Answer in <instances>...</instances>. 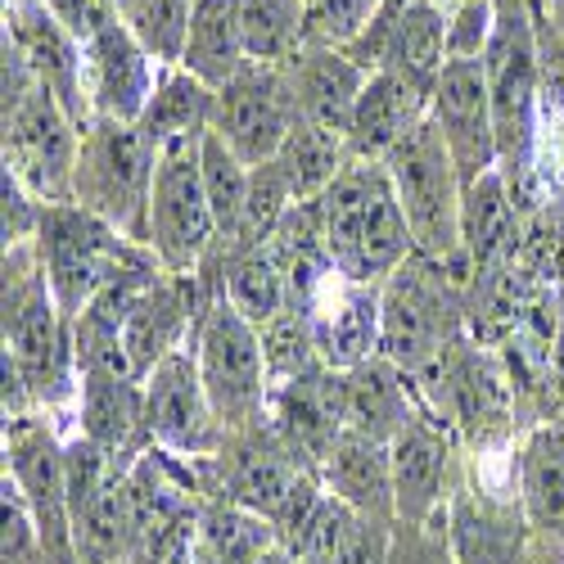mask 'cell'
Masks as SVG:
<instances>
[{
  "mask_svg": "<svg viewBox=\"0 0 564 564\" xmlns=\"http://www.w3.org/2000/svg\"><path fill=\"white\" fill-rule=\"evenodd\" d=\"M447 538L456 564H533L542 551L520 488L497 492L475 469H465L447 501Z\"/></svg>",
  "mask_w": 564,
  "mask_h": 564,
  "instance_id": "obj_13",
  "label": "cell"
},
{
  "mask_svg": "<svg viewBox=\"0 0 564 564\" xmlns=\"http://www.w3.org/2000/svg\"><path fill=\"white\" fill-rule=\"evenodd\" d=\"M299 122H303V109L285 64H249L240 77L217 90L213 131L249 167L271 163L285 150V140L294 135Z\"/></svg>",
  "mask_w": 564,
  "mask_h": 564,
  "instance_id": "obj_12",
  "label": "cell"
},
{
  "mask_svg": "<svg viewBox=\"0 0 564 564\" xmlns=\"http://www.w3.org/2000/svg\"><path fill=\"white\" fill-rule=\"evenodd\" d=\"M249 176H253V167L235 154L217 131H208L204 135V191H208V204L217 217V249H226L235 226H240V213L249 199Z\"/></svg>",
  "mask_w": 564,
  "mask_h": 564,
  "instance_id": "obj_35",
  "label": "cell"
},
{
  "mask_svg": "<svg viewBox=\"0 0 564 564\" xmlns=\"http://www.w3.org/2000/svg\"><path fill=\"white\" fill-rule=\"evenodd\" d=\"M45 204L28 191V185L6 167L0 176V226H6V249L14 245H32L36 240V226H41Z\"/></svg>",
  "mask_w": 564,
  "mask_h": 564,
  "instance_id": "obj_39",
  "label": "cell"
},
{
  "mask_svg": "<svg viewBox=\"0 0 564 564\" xmlns=\"http://www.w3.org/2000/svg\"><path fill=\"white\" fill-rule=\"evenodd\" d=\"M321 230L330 271L352 285H384L415 253L393 176L375 159H352L321 195Z\"/></svg>",
  "mask_w": 564,
  "mask_h": 564,
  "instance_id": "obj_1",
  "label": "cell"
},
{
  "mask_svg": "<svg viewBox=\"0 0 564 564\" xmlns=\"http://www.w3.org/2000/svg\"><path fill=\"white\" fill-rule=\"evenodd\" d=\"M380 290L384 285H352L339 275V294L330 303H307L321 361L330 370H352L380 352Z\"/></svg>",
  "mask_w": 564,
  "mask_h": 564,
  "instance_id": "obj_25",
  "label": "cell"
},
{
  "mask_svg": "<svg viewBox=\"0 0 564 564\" xmlns=\"http://www.w3.org/2000/svg\"><path fill=\"white\" fill-rule=\"evenodd\" d=\"M45 10H51L73 32V41H82V45H90L105 28L122 23L118 0H45Z\"/></svg>",
  "mask_w": 564,
  "mask_h": 564,
  "instance_id": "obj_42",
  "label": "cell"
},
{
  "mask_svg": "<svg viewBox=\"0 0 564 564\" xmlns=\"http://www.w3.org/2000/svg\"><path fill=\"white\" fill-rule=\"evenodd\" d=\"M538 51H542V82L564 109V36L551 28V41H538Z\"/></svg>",
  "mask_w": 564,
  "mask_h": 564,
  "instance_id": "obj_43",
  "label": "cell"
},
{
  "mask_svg": "<svg viewBox=\"0 0 564 564\" xmlns=\"http://www.w3.org/2000/svg\"><path fill=\"white\" fill-rule=\"evenodd\" d=\"M430 6H452V0H430ZM460 6H465V0H460Z\"/></svg>",
  "mask_w": 564,
  "mask_h": 564,
  "instance_id": "obj_47",
  "label": "cell"
},
{
  "mask_svg": "<svg viewBox=\"0 0 564 564\" xmlns=\"http://www.w3.org/2000/svg\"><path fill=\"white\" fill-rule=\"evenodd\" d=\"M492 36V0H465L447 28V59H484Z\"/></svg>",
  "mask_w": 564,
  "mask_h": 564,
  "instance_id": "obj_41",
  "label": "cell"
},
{
  "mask_svg": "<svg viewBox=\"0 0 564 564\" xmlns=\"http://www.w3.org/2000/svg\"><path fill=\"white\" fill-rule=\"evenodd\" d=\"M389 564H456L452 538H447V506L430 524H393V546Z\"/></svg>",
  "mask_w": 564,
  "mask_h": 564,
  "instance_id": "obj_38",
  "label": "cell"
},
{
  "mask_svg": "<svg viewBox=\"0 0 564 564\" xmlns=\"http://www.w3.org/2000/svg\"><path fill=\"white\" fill-rule=\"evenodd\" d=\"M0 564H51L32 510L10 479H0Z\"/></svg>",
  "mask_w": 564,
  "mask_h": 564,
  "instance_id": "obj_36",
  "label": "cell"
},
{
  "mask_svg": "<svg viewBox=\"0 0 564 564\" xmlns=\"http://www.w3.org/2000/svg\"><path fill=\"white\" fill-rule=\"evenodd\" d=\"M122 23L145 45L159 68H181L185 36H191L195 0H118Z\"/></svg>",
  "mask_w": 564,
  "mask_h": 564,
  "instance_id": "obj_34",
  "label": "cell"
},
{
  "mask_svg": "<svg viewBox=\"0 0 564 564\" xmlns=\"http://www.w3.org/2000/svg\"><path fill=\"white\" fill-rule=\"evenodd\" d=\"M213 109H217V90H208L199 77H191L185 68H163L159 90L135 127L145 131V140L154 150L172 145L181 135H204L213 131Z\"/></svg>",
  "mask_w": 564,
  "mask_h": 564,
  "instance_id": "obj_30",
  "label": "cell"
},
{
  "mask_svg": "<svg viewBox=\"0 0 564 564\" xmlns=\"http://www.w3.org/2000/svg\"><path fill=\"white\" fill-rule=\"evenodd\" d=\"M271 551H275V529L262 514L230 506L221 497L204 501L191 542V564H262Z\"/></svg>",
  "mask_w": 564,
  "mask_h": 564,
  "instance_id": "obj_29",
  "label": "cell"
},
{
  "mask_svg": "<svg viewBox=\"0 0 564 564\" xmlns=\"http://www.w3.org/2000/svg\"><path fill=\"white\" fill-rule=\"evenodd\" d=\"M546 10H551V28L564 36V0H546Z\"/></svg>",
  "mask_w": 564,
  "mask_h": 564,
  "instance_id": "obj_45",
  "label": "cell"
},
{
  "mask_svg": "<svg viewBox=\"0 0 564 564\" xmlns=\"http://www.w3.org/2000/svg\"><path fill=\"white\" fill-rule=\"evenodd\" d=\"M253 64H290L307 45V0H235Z\"/></svg>",
  "mask_w": 564,
  "mask_h": 564,
  "instance_id": "obj_33",
  "label": "cell"
},
{
  "mask_svg": "<svg viewBox=\"0 0 564 564\" xmlns=\"http://www.w3.org/2000/svg\"><path fill=\"white\" fill-rule=\"evenodd\" d=\"M82 127L41 82L6 100V167L41 204H73Z\"/></svg>",
  "mask_w": 564,
  "mask_h": 564,
  "instance_id": "obj_10",
  "label": "cell"
},
{
  "mask_svg": "<svg viewBox=\"0 0 564 564\" xmlns=\"http://www.w3.org/2000/svg\"><path fill=\"white\" fill-rule=\"evenodd\" d=\"M430 118L443 131V140H447V150H452L456 172H460L465 185H475L484 172L501 167L484 59H447L443 64V73L434 82Z\"/></svg>",
  "mask_w": 564,
  "mask_h": 564,
  "instance_id": "obj_18",
  "label": "cell"
},
{
  "mask_svg": "<svg viewBox=\"0 0 564 564\" xmlns=\"http://www.w3.org/2000/svg\"><path fill=\"white\" fill-rule=\"evenodd\" d=\"M159 150L145 131L131 122L96 118L82 131L77 172H73V204L96 213L127 240L150 245V195H154Z\"/></svg>",
  "mask_w": 564,
  "mask_h": 564,
  "instance_id": "obj_7",
  "label": "cell"
},
{
  "mask_svg": "<svg viewBox=\"0 0 564 564\" xmlns=\"http://www.w3.org/2000/svg\"><path fill=\"white\" fill-rule=\"evenodd\" d=\"M290 82H294V96H299V109H303V122H316L325 131H339L348 135L352 131V113H357V100L370 82V73L348 59L335 45H303V51L285 64Z\"/></svg>",
  "mask_w": 564,
  "mask_h": 564,
  "instance_id": "obj_24",
  "label": "cell"
},
{
  "mask_svg": "<svg viewBox=\"0 0 564 564\" xmlns=\"http://www.w3.org/2000/svg\"><path fill=\"white\" fill-rule=\"evenodd\" d=\"M77 420L82 434L105 447L118 469H131L150 452L145 430V380L118 366H82L77 370Z\"/></svg>",
  "mask_w": 564,
  "mask_h": 564,
  "instance_id": "obj_19",
  "label": "cell"
},
{
  "mask_svg": "<svg viewBox=\"0 0 564 564\" xmlns=\"http://www.w3.org/2000/svg\"><path fill=\"white\" fill-rule=\"evenodd\" d=\"M145 430L150 447L185 460H208L226 447V430L199 380L195 348H176L145 380Z\"/></svg>",
  "mask_w": 564,
  "mask_h": 564,
  "instance_id": "obj_14",
  "label": "cell"
},
{
  "mask_svg": "<svg viewBox=\"0 0 564 564\" xmlns=\"http://www.w3.org/2000/svg\"><path fill=\"white\" fill-rule=\"evenodd\" d=\"M213 497L245 506L262 514L267 524H275V514L290 506V497L312 479V469H303L290 447L275 438L271 425L249 430V434H226V447L204 460Z\"/></svg>",
  "mask_w": 564,
  "mask_h": 564,
  "instance_id": "obj_15",
  "label": "cell"
},
{
  "mask_svg": "<svg viewBox=\"0 0 564 564\" xmlns=\"http://www.w3.org/2000/svg\"><path fill=\"white\" fill-rule=\"evenodd\" d=\"M393 524L398 520H366V514H352V524H348L330 564H389Z\"/></svg>",
  "mask_w": 564,
  "mask_h": 564,
  "instance_id": "obj_40",
  "label": "cell"
},
{
  "mask_svg": "<svg viewBox=\"0 0 564 564\" xmlns=\"http://www.w3.org/2000/svg\"><path fill=\"white\" fill-rule=\"evenodd\" d=\"M275 163L290 181L294 204H312L339 181V172L352 163V150H348V135L325 131L316 122H299L294 135L285 140V150L275 154Z\"/></svg>",
  "mask_w": 564,
  "mask_h": 564,
  "instance_id": "obj_32",
  "label": "cell"
},
{
  "mask_svg": "<svg viewBox=\"0 0 564 564\" xmlns=\"http://www.w3.org/2000/svg\"><path fill=\"white\" fill-rule=\"evenodd\" d=\"M465 290L452 267L411 253L380 290V357L406 375L430 370L460 344V321L469 316Z\"/></svg>",
  "mask_w": 564,
  "mask_h": 564,
  "instance_id": "obj_4",
  "label": "cell"
},
{
  "mask_svg": "<svg viewBox=\"0 0 564 564\" xmlns=\"http://www.w3.org/2000/svg\"><path fill=\"white\" fill-rule=\"evenodd\" d=\"M32 245H36V258L45 267V280H51L55 303L68 325L118 275L159 262L150 245L127 240L122 230H113L96 213H86L82 204H45Z\"/></svg>",
  "mask_w": 564,
  "mask_h": 564,
  "instance_id": "obj_5",
  "label": "cell"
},
{
  "mask_svg": "<svg viewBox=\"0 0 564 564\" xmlns=\"http://www.w3.org/2000/svg\"><path fill=\"white\" fill-rule=\"evenodd\" d=\"M204 393L221 420L226 434H249L267 425V402H271V370L262 352L258 325H249L221 294L204 312L199 330L191 339Z\"/></svg>",
  "mask_w": 564,
  "mask_h": 564,
  "instance_id": "obj_8",
  "label": "cell"
},
{
  "mask_svg": "<svg viewBox=\"0 0 564 564\" xmlns=\"http://www.w3.org/2000/svg\"><path fill=\"white\" fill-rule=\"evenodd\" d=\"M384 0H307V41L312 45H348L370 28V19L380 14Z\"/></svg>",
  "mask_w": 564,
  "mask_h": 564,
  "instance_id": "obj_37",
  "label": "cell"
},
{
  "mask_svg": "<svg viewBox=\"0 0 564 564\" xmlns=\"http://www.w3.org/2000/svg\"><path fill=\"white\" fill-rule=\"evenodd\" d=\"M560 560H564V555H560V551H546V546H542V551H538V560H533V564H560Z\"/></svg>",
  "mask_w": 564,
  "mask_h": 564,
  "instance_id": "obj_46",
  "label": "cell"
},
{
  "mask_svg": "<svg viewBox=\"0 0 564 564\" xmlns=\"http://www.w3.org/2000/svg\"><path fill=\"white\" fill-rule=\"evenodd\" d=\"M73 538H77V560L82 564H131L135 520H131L127 469H118V475L100 488V497L73 520Z\"/></svg>",
  "mask_w": 564,
  "mask_h": 564,
  "instance_id": "obj_31",
  "label": "cell"
},
{
  "mask_svg": "<svg viewBox=\"0 0 564 564\" xmlns=\"http://www.w3.org/2000/svg\"><path fill=\"white\" fill-rule=\"evenodd\" d=\"M420 406L425 402H420L411 375L398 370L380 352L352 370H344V425H348V434L393 443L415 420Z\"/></svg>",
  "mask_w": 564,
  "mask_h": 564,
  "instance_id": "obj_23",
  "label": "cell"
},
{
  "mask_svg": "<svg viewBox=\"0 0 564 564\" xmlns=\"http://www.w3.org/2000/svg\"><path fill=\"white\" fill-rule=\"evenodd\" d=\"M159 64L150 51L131 36L127 23L105 28L86 45V86H90V109L109 122H140L159 90Z\"/></svg>",
  "mask_w": 564,
  "mask_h": 564,
  "instance_id": "obj_21",
  "label": "cell"
},
{
  "mask_svg": "<svg viewBox=\"0 0 564 564\" xmlns=\"http://www.w3.org/2000/svg\"><path fill=\"white\" fill-rule=\"evenodd\" d=\"M249 45L240 28V10L235 0H195L191 14V36H185V55L181 68L199 77L208 90H221L249 68Z\"/></svg>",
  "mask_w": 564,
  "mask_h": 564,
  "instance_id": "obj_28",
  "label": "cell"
},
{
  "mask_svg": "<svg viewBox=\"0 0 564 564\" xmlns=\"http://www.w3.org/2000/svg\"><path fill=\"white\" fill-rule=\"evenodd\" d=\"M492 122H497V154L501 176L510 185L514 213L529 208L533 181V145H538V96H542V51L529 0H492V36L484 51Z\"/></svg>",
  "mask_w": 564,
  "mask_h": 564,
  "instance_id": "obj_2",
  "label": "cell"
},
{
  "mask_svg": "<svg viewBox=\"0 0 564 564\" xmlns=\"http://www.w3.org/2000/svg\"><path fill=\"white\" fill-rule=\"evenodd\" d=\"M6 36L23 51L32 77L64 105V113L82 131L96 122V109H90V86H86V45L73 41V32L51 10L32 6V0H19L14 6V28Z\"/></svg>",
  "mask_w": 564,
  "mask_h": 564,
  "instance_id": "obj_20",
  "label": "cell"
},
{
  "mask_svg": "<svg viewBox=\"0 0 564 564\" xmlns=\"http://www.w3.org/2000/svg\"><path fill=\"white\" fill-rule=\"evenodd\" d=\"M393 456V506L402 524H430L434 514L452 501L460 484V456L456 434L425 406L415 411L411 425L389 443Z\"/></svg>",
  "mask_w": 564,
  "mask_h": 564,
  "instance_id": "obj_17",
  "label": "cell"
},
{
  "mask_svg": "<svg viewBox=\"0 0 564 564\" xmlns=\"http://www.w3.org/2000/svg\"><path fill=\"white\" fill-rule=\"evenodd\" d=\"M6 479L23 492L32 520L45 538V551H51V564H82L77 538H73L64 443L41 415L6 420Z\"/></svg>",
  "mask_w": 564,
  "mask_h": 564,
  "instance_id": "obj_11",
  "label": "cell"
},
{
  "mask_svg": "<svg viewBox=\"0 0 564 564\" xmlns=\"http://www.w3.org/2000/svg\"><path fill=\"white\" fill-rule=\"evenodd\" d=\"M398 204L411 226V245L420 258H434L452 267L469 285V267L460 249V213H465V181L456 172V159L447 150L443 131L430 122H420L402 145L384 159Z\"/></svg>",
  "mask_w": 564,
  "mask_h": 564,
  "instance_id": "obj_6",
  "label": "cell"
},
{
  "mask_svg": "<svg viewBox=\"0 0 564 564\" xmlns=\"http://www.w3.org/2000/svg\"><path fill=\"white\" fill-rule=\"evenodd\" d=\"M514 488L529 510L538 546L564 555V425H542L514 460Z\"/></svg>",
  "mask_w": 564,
  "mask_h": 564,
  "instance_id": "obj_26",
  "label": "cell"
},
{
  "mask_svg": "<svg viewBox=\"0 0 564 564\" xmlns=\"http://www.w3.org/2000/svg\"><path fill=\"white\" fill-rule=\"evenodd\" d=\"M321 484L330 497H339L348 510L366 520H398L393 506V456L389 443H375L361 434H344L321 465Z\"/></svg>",
  "mask_w": 564,
  "mask_h": 564,
  "instance_id": "obj_27",
  "label": "cell"
},
{
  "mask_svg": "<svg viewBox=\"0 0 564 564\" xmlns=\"http://www.w3.org/2000/svg\"><path fill=\"white\" fill-rule=\"evenodd\" d=\"M6 357L19 366L36 406L64 402L77 384L73 325L55 303L36 245L6 249Z\"/></svg>",
  "mask_w": 564,
  "mask_h": 564,
  "instance_id": "obj_3",
  "label": "cell"
},
{
  "mask_svg": "<svg viewBox=\"0 0 564 564\" xmlns=\"http://www.w3.org/2000/svg\"><path fill=\"white\" fill-rule=\"evenodd\" d=\"M430 100H434V90L415 86L398 73H370L357 100V113H352V131H348L352 159L384 163L420 122H430Z\"/></svg>",
  "mask_w": 564,
  "mask_h": 564,
  "instance_id": "obj_22",
  "label": "cell"
},
{
  "mask_svg": "<svg viewBox=\"0 0 564 564\" xmlns=\"http://www.w3.org/2000/svg\"><path fill=\"white\" fill-rule=\"evenodd\" d=\"M267 425L290 447V456L321 479V465L330 460L335 443L348 434V425H344V370L316 366L307 375H294V380L271 384Z\"/></svg>",
  "mask_w": 564,
  "mask_h": 564,
  "instance_id": "obj_16",
  "label": "cell"
},
{
  "mask_svg": "<svg viewBox=\"0 0 564 564\" xmlns=\"http://www.w3.org/2000/svg\"><path fill=\"white\" fill-rule=\"evenodd\" d=\"M262 564H307V560H299V555H294V551H285V546H275Z\"/></svg>",
  "mask_w": 564,
  "mask_h": 564,
  "instance_id": "obj_44",
  "label": "cell"
},
{
  "mask_svg": "<svg viewBox=\"0 0 564 564\" xmlns=\"http://www.w3.org/2000/svg\"><path fill=\"white\" fill-rule=\"evenodd\" d=\"M204 135H181L163 145L154 167L150 249L163 271L176 275H195L217 249V217L204 191Z\"/></svg>",
  "mask_w": 564,
  "mask_h": 564,
  "instance_id": "obj_9",
  "label": "cell"
}]
</instances>
